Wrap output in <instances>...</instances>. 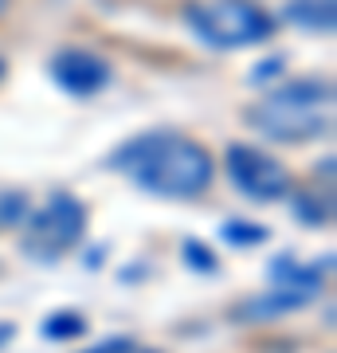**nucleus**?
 Listing matches in <instances>:
<instances>
[{
    "label": "nucleus",
    "instance_id": "6e6552de",
    "mask_svg": "<svg viewBox=\"0 0 337 353\" xmlns=\"http://www.w3.org/2000/svg\"><path fill=\"white\" fill-rule=\"evenodd\" d=\"M283 20L290 28H302V32H325L329 36L337 24V4L334 0H287Z\"/></svg>",
    "mask_w": 337,
    "mask_h": 353
},
{
    "label": "nucleus",
    "instance_id": "0eeeda50",
    "mask_svg": "<svg viewBox=\"0 0 337 353\" xmlns=\"http://www.w3.org/2000/svg\"><path fill=\"white\" fill-rule=\"evenodd\" d=\"M310 299L298 294V290H283V287H271L267 294H255V299H243V303L232 310L236 322H267V318H283V314H294L298 306H306Z\"/></svg>",
    "mask_w": 337,
    "mask_h": 353
},
{
    "label": "nucleus",
    "instance_id": "ddd939ff",
    "mask_svg": "<svg viewBox=\"0 0 337 353\" xmlns=\"http://www.w3.org/2000/svg\"><path fill=\"white\" fill-rule=\"evenodd\" d=\"M278 71H283V55H271V63L255 67V71H251V79H255V83H267V79L278 75Z\"/></svg>",
    "mask_w": 337,
    "mask_h": 353
},
{
    "label": "nucleus",
    "instance_id": "f8f14e48",
    "mask_svg": "<svg viewBox=\"0 0 337 353\" xmlns=\"http://www.w3.org/2000/svg\"><path fill=\"white\" fill-rule=\"evenodd\" d=\"M83 353H153V350H141L134 338H106V341H99V345H90V350H83Z\"/></svg>",
    "mask_w": 337,
    "mask_h": 353
},
{
    "label": "nucleus",
    "instance_id": "f257e3e1",
    "mask_svg": "<svg viewBox=\"0 0 337 353\" xmlns=\"http://www.w3.org/2000/svg\"><path fill=\"white\" fill-rule=\"evenodd\" d=\"M114 173L165 201H196L212 189L216 161L208 145L181 130H145L110 153Z\"/></svg>",
    "mask_w": 337,
    "mask_h": 353
},
{
    "label": "nucleus",
    "instance_id": "dca6fc26",
    "mask_svg": "<svg viewBox=\"0 0 337 353\" xmlns=\"http://www.w3.org/2000/svg\"><path fill=\"white\" fill-rule=\"evenodd\" d=\"M0 79H4V59H0Z\"/></svg>",
    "mask_w": 337,
    "mask_h": 353
},
{
    "label": "nucleus",
    "instance_id": "39448f33",
    "mask_svg": "<svg viewBox=\"0 0 337 353\" xmlns=\"http://www.w3.org/2000/svg\"><path fill=\"white\" fill-rule=\"evenodd\" d=\"M224 169L247 201H259V204H271V201H283L294 192V176L290 169L278 157L263 153L259 145H243V141H232L224 153Z\"/></svg>",
    "mask_w": 337,
    "mask_h": 353
},
{
    "label": "nucleus",
    "instance_id": "423d86ee",
    "mask_svg": "<svg viewBox=\"0 0 337 353\" xmlns=\"http://www.w3.org/2000/svg\"><path fill=\"white\" fill-rule=\"evenodd\" d=\"M51 79L59 83L67 94H75V99H90V94H99L106 83H110V63L94 55L87 48H63L55 59H51Z\"/></svg>",
    "mask_w": 337,
    "mask_h": 353
},
{
    "label": "nucleus",
    "instance_id": "4468645a",
    "mask_svg": "<svg viewBox=\"0 0 337 353\" xmlns=\"http://www.w3.org/2000/svg\"><path fill=\"white\" fill-rule=\"evenodd\" d=\"M16 338V326L12 322H0V345H4V341H12Z\"/></svg>",
    "mask_w": 337,
    "mask_h": 353
},
{
    "label": "nucleus",
    "instance_id": "2eb2a0df",
    "mask_svg": "<svg viewBox=\"0 0 337 353\" xmlns=\"http://www.w3.org/2000/svg\"><path fill=\"white\" fill-rule=\"evenodd\" d=\"M8 4H12V0H0V16L8 12Z\"/></svg>",
    "mask_w": 337,
    "mask_h": 353
},
{
    "label": "nucleus",
    "instance_id": "1a4fd4ad",
    "mask_svg": "<svg viewBox=\"0 0 337 353\" xmlns=\"http://www.w3.org/2000/svg\"><path fill=\"white\" fill-rule=\"evenodd\" d=\"M87 330V322L75 314V310H59V314H51L48 322H43V334H48L51 341H67V338H79Z\"/></svg>",
    "mask_w": 337,
    "mask_h": 353
},
{
    "label": "nucleus",
    "instance_id": "7ed1b4c3",
    "mask_svg": "<svg viewBox=\"0 0 337 353\" xmlns=\"http://www.w3.org/2000/svg\"><path fill=\"white\" fill-rule=\"evenodd\" d=\"M181 16L192 36L220 51L251 48L275 36V16L255 0H188Z\"/></svg>",
    "mask_w": 337,
    "mask_h": 353
},
{
    "label": "nucleus",
    "instance_id": "f03ea898",
    "mask_svg": "<svg viewBox=\"0 0 337 353\" xmlns=\"http://www.w3.org/2000/svg\"><path fill=\"white\" fill-rule=\"evenodd\" d=\"M251 130L263 138L283 141V145H302L318 141L334 126V83L329 79H290L278 83L267 94L243 110Z\"/></svg>",
    "mask_w": 337,
    "mask_h": 353
},
{
    "label": "nucleus",
    "instance_id": "9b49d317",
    "mask_svg": "<svg viewBox=\"0 0 337 353\" xmlns=\"http://www.w3.org/2000/svg\"><path fill=\"white\" fill-rule=\"evenodd\" d=\"M224 240L236 243V248H251V243L267 240V228H259V224H224Z\"/></svg>",
    "mask_w": 337,
    "mask_h": 353
},
{
    "label": "nucleus",
    "instance_id": "9d476101",
    "mask_svg": "<svg viewBox=\"0 0 337 353\" xmlns=\"http://www.w3.org/2000/svg\"><path fill=\"white\" fill-rule=\"evenodd\" d=\"M32 212V204H28L24 192H8V189H0V228H16V224H24V216Z\"/></svg>",
    "mask_w": 337,
    "mask_h": 353
},
{
    "label": "nucleus",
    "instance_id": "20e7f679",
    "mask_svg": "<svg viewBox=\"0 0 337 353\" xmlns=\"http://www.w3.org/2000/svg\"><path fill=\"white\" fill-rule=\"evenodd\" d=\"M83 232H87V204L71 192H51L39 208L24 216L20 248H24L28 259L55 263L83 240Z\"/></svg>",
    "mask_w": 337,
    "mask_h": 353
}]
</instances>
